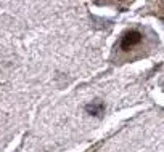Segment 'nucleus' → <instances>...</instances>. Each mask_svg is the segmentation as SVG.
Instances as JSON below:
<instances>
[{"label":"nucleus","mask_w":164,"mask_h":152,"mask_svg":"<svg viewBox=\"0 0 164 152\" xmlns=\"http://www.w3.org/2000/svg\"><path fill=\"white\" fill-rule=\"evenodd\" d=\"M140 42H142V34L139 31H129L127 34H124V37H122L121 47H122V50H129V48L135 47Z\"/></svg>","instance_id":"f257e3e1"},{"label":"nucleus","mask_w":164,"mask_h":152,"mask_svg":"<svg viewBox=\"0 0 164 152\" xmlns=\"http://www.w3.org/2000/svg\"><path fill=\"white\" fill-rule=\"evenodd\" d=\"M103 110H105V104L100 99H95V101H92L85 106V112L93 115V117H100L103 114Z\"/></svg>","instance_id":"f03ea898"}]
</instances>
